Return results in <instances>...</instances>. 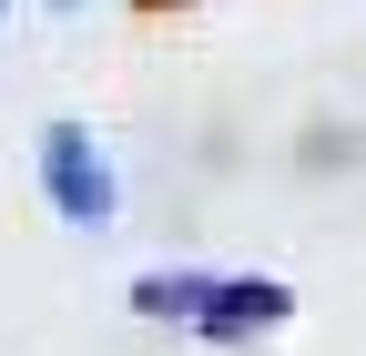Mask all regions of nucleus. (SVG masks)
Listing matches in <instances>:
<instances>
[{"instance_id":"obj_1","label":"nucleus","mask_w":366,"mask_h":356,"mask_svg":"<svg viewBox=\"0 0 366 356\" xmlns=\"http://www.w3.org/2000/svg\"><path fill=\"white\" fill-rule=\"evenodd\" d=\"M41 184H51L61 224H81V234L112 224V173H102V153H92L81 122H51V132H41Z\"/></svg>"},{"instance_id":"obj_2","label":"nucleus","mask_w":366,"mask_h":356,"mask_svg":"<svg viewBox=\"0 0 366 356\" xmlns=\"http://www.w3.org/2000/svg\"><path fill=\"white\" fill-rule=\"evenodd\" d=\"M285 316H295V285H274V275H214V285H204V316H194V326L234 346V336H274Z\"/></svg>"},{"instance_id":"obj_3","label":"nucleus","mask_w":366,"mask_h":356,"mask_svg":"<svg viewBox=\"0 0 366 356\" xmlns=\"http://www.w3.org/2000/svg\"><path fill=\"white\" fill-rule=\"evenodd\" d=\"M51 11H81V0H51Z\"/></svg>"},{"instance_id":"obj_4","label":"nucleus","mask_w":366,"mask_h":356,"mask_svg":"<svg viewBox=\"0 0 366 356\" xmlns=\"http://www.w3.org/2000/svg\"><path fill=\"white\" fill-rule=\"evenodd\" d=\"M143 11H173V0H143Z\"/></svg>"}]
</instances>
